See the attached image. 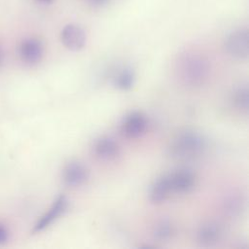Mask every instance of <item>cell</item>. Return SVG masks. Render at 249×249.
Masks as SVG:
<instances>
[{"mask_svg":"<svg viewBox=\"0 0 249 249\" xmlns=\"http://www.w3.org/2000/svg\"><path fill=\"white\" fill-rule=\"evenodd\" d=\"M176 72L184 86L196 88L202 86L207 80L209 64L204 56L196 53H187L177 62Z\"/></svg>","mask_w":249,"mask_h":249,"instance_id":"6da1fadb","label":"cell"},{"mask_svg":"<svg viewBox=\"0 0 249 249\" xmlns=\"http://www.w3.org/2000/svg\"><path fill=\"white\" fill-rule=\"evenodd\" d=\"M207 148L206 138L195 130L178 133L169 146V154L179 160H190L200 157Z\"/></svg>","mask_w":249,"mask_h":249,"instance_id":"7a4b0ae2","label":"cell"},{"mask_svg":"<svg viewBox=\"0 0 249 249\" xmlns=\"http://www.w3.org/2000/svg\"><path fill=\"white\" fill-rule=\"evenodd\" d=\"M228 53L237 59H246L249 53V35L246 29L232 32L225 43Z\"/></svg>","mask_w":249,"mask_h":249,"instance_id":"3957f363","label":"cell"},{"mask_svg":"<svg viewBox=\"0 0 249 249\" xmlns=\"http://www.w3.org/2000/svg\"><path fill=\"white\" fill-rule=\"evenodd\" d=\"M147 128V119L139 112L128 114L121 125L122 133L127 138H137L141 136Z\"/></svg>","mask_w":249,"mask_h":249,"instance_id":"277c9868","label":"cell"},{"mask_svg":"<svg viewBox=\"0 0 249 249\" xmlns=\"http://www.w3.org/2000/svg\"><path fill=\"white\" fill-rule=\"evenodd\" d=\"M62 44L70 51H79L86 44V33L82 27L77 24H67L60 33Z\"/></svg>","mask_w":249,"mask_h":249,"instance_id":"5b68a950","label":"cell"},{"mask_svg":"<svg viewBox=\"0 0 249 249\" xmlns=\"http://www.w3.org/2000/svg\"><path fill=\"white\" fill-rule=\"evenodd\" d=\"M89 178V171L78 161H70L62 171V180L68 187L76 188L84 185Z\"/></svg>","mask_w":249,"mask_h":249,"instance_id":"8992f818","label":"cell"},{"mask_svg":"<svg viewBox=\"0 0 249 249\" xmlns=\"http://www.w3.org/2000/svg\"><path fill=\"white\" fill-rule=\"evenodd\" d=\"M168 175L172 193H189L196 184V176L189 169H178Z\"/></svg>","mask_w":249,"mask_h":249,"instance_id":"52a82bcc","label":"cell"},{"mask_svg":"<svg viewBox=\"0 0 249 249\" xmlns=\"http://www.w3.org/2000/svg\"><path fill=\"white\" fill-rule=\"evenodd\" d=\"M68 201L64 196H59L53 203L48 212H46L35 224L33 232H39L47 229L53 221H55L67 209Z\"/></svg>","mask_w":249,"mask_h":249,"instance_id":"ba28073f","label":"cell"},{"mask_svg":"<svg viewBox=\"0 0 249 249\" xmlns=\"http://www.w3.org/2000/svg\"><path fill=\"white\" fill-rule=\"evenodd\" d=\"M223 235L222 226L217 222H206L202 224L196 231L197 242L204 247L217 244Z\"/></svg>","mask_w":249,"mask_h":249,"instance_id":"9c48e42d","label":"cell"},{"mask_svg":"<svg viewBox=\"0 0 249 249\" xmlns=\"http://www.w3.org/2000/svg\"><path fill=\"white\" fill-rule=\"evenodd\" d=\"M44 49L41 41L36 38L23 40L18 48V53L22 61L27 64L38 63L43 56Z\"/></svg>","mask_w":249,"mask_h":249,"instance_id":"30bf717a","label":"cell"},{"mask_svg":"<svg viewBox=\"0 0 249 249\" xmlns=\"http://www.w3.org/2000/svg\"><path fill=\"white\" fill-rule=\"evenodd\" d=\"M93 150L96 157L104 160H112L119 154V146L117 142L109 136H102L97 139Z\"/></svg>","mask_w":249,"mask_h":249,"instance_id":"8fae6325","label":"cell"},{"mask_svg":"<svg viewBox=\"0 0 249 249\" xmlns=\"http://www.w3.org/2000/svg\"><path fill=\"white\" fill-rule=\"evenodd\" d=\"M223 208L225 213L231 218H236L240 216L245 208L244 196L236 191L228 194L224 199Z\"/></svg>","mask_w":249,"mask_h":249,"instance_id":"7c38bea8","label":"cell"},{"mask_svg":"<svg viewBox=\"0 0 249 249\" xmlns=\"http://www.w3.org/2000/svg\"><path fill=\"white\" fill-rule=\"evenodd\" d=\"M172 194L168 175L159 178L152 186L150 191V199L154 203H161Z\"/></svg>","mask_w":249,"mask_h":249,"instance_id":"4fadbf2b","label":"cell"},{"mask_svg":"<svg viewBox=\"0 0 249 249\" xmlns=\"http://www.w3.org/2000/svg\"><path fill=\"white\" fill-rule=\"evenodd\" d=\"M231 101L237 110L243 113H248L249 89L247 85L239 86L238 88H236L231 94Z\"/></svg>","mask_w":249,"mask_h":249,"instance_id":"5bb4252c","label":"cell"},{"mask_svg":"<svg viewBox=\"0 0 249 249\" xmlns=\"http://www.w3.org/2000/svg\"><path fill=\"white\" fill-rule=\"evenodd\" d=\"M135 81V74L131 68H124L114 78V85L122 90L130 89Z\"/></svg>","mask_w":249,"mask_h":249,"instance_id":"9a60e30c","label":"cell"},{"mask_svg":"<svg viewBox=\"0 0 249 249\" xmlns=\"http://www.w3.org/2000/svg\"><path fill=\"white\" fill-rule=\"evenodd\" d=\"M175 230L172 224L168 221H160L159 222L153 231L154 238L160 242H165L172 238L174 235Z\"/></svg>","mask_w":249,"mask_h":249,"instance_id":"2e32d148","label":"cell"},{"mask_svg":"<svg viewBox=\"0 0 249 249\" xmlns=\"http://www.w3.org/2000/svg\"><path fill=\"white\" fill-rule=\"evenodd\" d=\"M9 239V231L5 225L0 223V245L6 243Z\"/></svg>","mask_w":249,"mask_h":249,"instance_id":"e0dca14e","label":"cell"},{"mask_svg":"<svg viewBox=\"0 0 249 249\" xmlns=\"http://www.w3.org/2000/svg\"><path fill=\"white\" fill-rule=\"evenodd\" d=\"M3 59H4V54H3L2 50L0 49V66H1L2 63H3Z\"/></svg>","mask_w":249,"mask_h":249,"instance_id":"ac0fdd59","label":"cell"},{"mask_svg":"<svg viewBox=\"0 0 249 249\" xmlns=\"http://www.w3.org/2000/svg\"><path fill=\"white\" fill-rule=\"evenodd\" d=\"M92 3H95V4H101L103 2H105L106 0H90Z\"/></svg>","mask_w":249,"mask_h":249,"instance_id":"d6986e66","label":"cell"},{"mask_svg":"<svg viewBox=\"0 0 249 249\" xmlns=\"http://www.w3.org/2000/svg\"><path fill=\"white\" fill-rule=\"evenodd\" d=\"M37 1L42 2V3H50V2H52V0H37Z\"/></svg>","mask_w":249,"mask_h":249,"instance_id":"ffe728a7","label":"cell"}]
</instances>
